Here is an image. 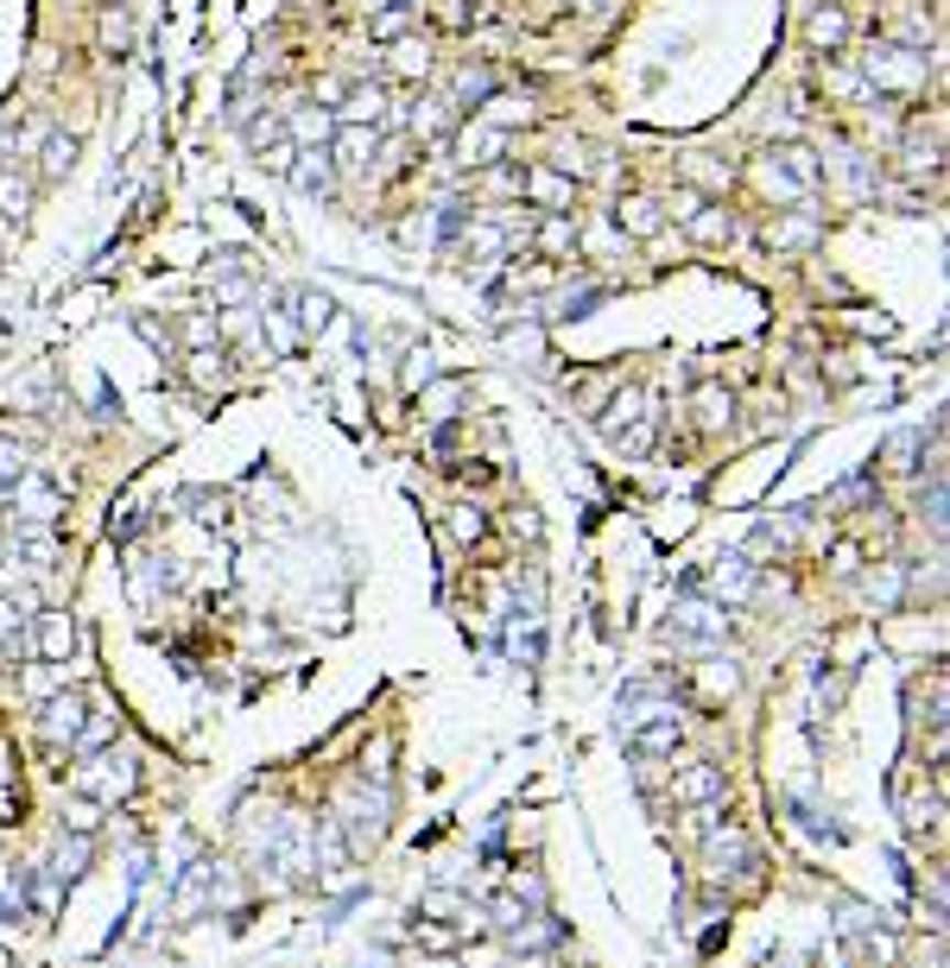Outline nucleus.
Here are the masks:
<instances>
[{"mask_svg":"<svg viewBox=\"0 0 950 968\" xmlns=\"http://www.w3.org/2000/svg\"><path fill=\"white\" fill-rule=\"evenodd\" d=\"M754 178H761V190H767L773 204H805V197L823 184V165H818L811 146H779V153L761 158Z\"/></svg>","mask_w":950,"mask_h":968,"instance_id":"obj_1","label":"nucleus"},{"mask_svg":"<svg viewBox=\"0 0 950 968\" xmlns=\"http://www.w3.org/2000/svg\"><path fill=\"white\" fill-rule=\"evenodd\" d=\"M862 82H869V96H913V89H925V52L874 45L862 57Z\"/></svg>","mask_w":950,"mask_h":968,"instance_id":"obj_2","label":"nucleus"},{"mask_svg":"<svg viewBox=\"0 0 950 968\" xmlns=\"http://www.w3.org/2000/svg\"><path fill=\"white\" fill-rule=\"evenodd\" d=\"M374 158H381V133L374 128H336L330 133V165H342V172H374Z\"/></svg>","mask_w":950,"mask_h":968,"instance_id":"obj_3","label":"nucleus"},{"mask_svg":"<svg viewBox=\"0 0 950 968\" xmlns=\"http://www.w3.org/2000/svg\"><path fill=\"white\" fill-rule=\"evenodd\" d=\"M292 184H298L305 197H330V184H336L330 146H298V153H292Z\"/></svg>","mask_w":950,"mask_h":968,"instance_id":"obj_4","label":"nucleus"},{"mask_svg":"<svg viewBox=\"0 0 950 968\" xmlns=\"http://www.w3.org/2000/svg\"><path fill=\"white\" fill-rule=\"evenodd\" d=\"M386 114V89H342V108H336V128H374Z\"/></svg>","mask_w":950,"mask_h":968,"instance_id":"obj_5","label":"nucleus"},{"mask_svg":"<svg viewBox=\"0 0 950 968\" xmlns=\"http://www.w3.org/2000/svg\"><path fill=\"white\" fill-rule=\"evenodd\" d=\"M805 38H811L823 57L843 52V45H849V13H843V7H818V13L805 20Z\"/></svg>","mask_w":950,"mask_h":968,"instance_id":"obj_6","label":"nucleus"},{"mask_svg":"<svg viewBox=\"0 0 950 968\" xmlns=\"http://www.w3.org/2000/svg\"><path fill=\"white\" fill-rule=\"evenodd\" d=\"M520 190H526L539 209H552V216H565V209H570V178H565V172H526V184H520Z\"/></svg>","mask_w":950,"mask_h":968,"instance_id":"obj_7","label":"nucleus"},{"mask_svg":"<svg viewBox=\"0 0 950 968\" xmlns=\"http://www.w3.org/2000/svg\"><path fill=\"white\" fill-rule=\"evenodd\" d=\"M412 26H418V7H406V0H386L381 13L368 20V38H374V45H393V38H406Z\"/></svg>","mask_w":950,"mask_h":968,"instance_id":"obj_8","label":"nucleus"},{"mask_svg":"<svg viewBox=\"0 0 950 968\" xmlns=\"http://www.w3.org/2000/svg\"><path fill=\"white\" fill-rule=\"evenodd\" d=\"M13 513H26V519H52L57 513V487L52 482H13Z\"/></svg>","mask_w":950,"mask_h":968,"instance_id":"obj_9","label":"nucleus"},{"mask_svg":"<svg viewBox=\"0 0 950 968\" xmlns=\"http://www.w3.org/2000/svg\"><path fill=\"white\" fill-rule=\"evenodd\" d=\"M462 153H469V165H494V158L507 153V133L501 128H469L462 133Z\"/></svg>","mask_w":950,"mask_h":968,"instance_id":"obj_10","label":"nucleus"},{"mask_svg":"<svg viewBox=\"0 0 950 968\" xmlns=\"http://www.w3.org/2000/svg\"><path fill=\"white\" fill-rule=\"evenodd\" d=\"M887 45H899V52H925V45H931V20L913 13V7L894 13V38H887Z\"/></svg>","mask_w":950,"mask_h":968,"instance_id":"obj_11","label":"nucleus"},{"mask_svg":"<svg viewBox=\"0 0 950 968\" xmlns=\"http://www.w3.org/2000/svg\"><path fill=\"white\" fill-rule=\"evenodd\" d=\"M514 121L526 128V121H533V108L514 102V96H489V108H482V128H501V133H507Z\"/></svg>","mask_w":950,"mask_h":968,"instance_id":"obj_12","label":"nucleus"},{"mask_svg":"<svg viewBox=\"0 0 950 968\" xmlns=\"http://www.w3.org/2000/svg\"><path fill=\"white\" fill-rule=\"evenodd\" d=\"M70 158H77V140H70V133H52V140H45V153H39V172H45V178H64V172H70Z\"/></svg>","mask_w":950,"mask_h":968,"instance_id":"obj_13","label":"nucleus"},{"mask_svg":"<svg viewBox=\"0 0 950 968\" xmlns=\"http://www.w3.org/2000/svg\"><path fill=\"white\" fill-rule=\"evenodd\" d=\"M444 128H450V102H418L412 133H418V140H444Z\"/></svg>","mask_w":950,"mask_h":968,"instance_id":"obj_14","label":"nucleus"},{"mask_svg":"<svg viewBox=\"0 0 950 968\" xmlns=\"http://www.w3.org/2000/svg\"><path fill=\"white\" fill-rule=\"evenodd\" d=\"M615 216H621V222H627L634 234H659V204H646V197H634V204H621Z\"/></svg>","mask_w":950,"mask_h":968,"instance_id":"obj_15","label":"nucleus"},{"mask_svg":"<svg viewBox=\"0 0 950 968\" xmlns=\"http://www.w3.org/2000/svg\"><path fill=\"white\" fill-rule=\"evenodd\" d=\"M489 96H494V77H489V70H462V77H457V102H462V108L489 102Z\"/></svg>","mask_w":950,"mask_h":968,"instance_id":"obj_16","label":"nucleus"},{"mask_svg":"<svg viewBox=\"0 0 950 968\" xmlns=\"http://www.w3.org/2000/svg\"><path fill=\"white\" fill-rule=\"evenodd\" d=\"M691 234H697V241H729V234H735V222H729L722 209H697V216H691Z\"/></svg>","mask_w":950,"mask_h":968,"instance_id":"obj_17","label":"nucleus"},{"mask_svg":"<svg viewBox=\"0 0 950 968\" xmlns=\"http://www.w3.org/2000/svg\"><path fill=\"white\" fill-rule=\"evenodd\" d=\"M570 241H577V222H570V216H552V222L539 229V248H545V254H565Z\"/></svg>","mask_w":950,"mask_h":968,"instance_id":"obj_18","label":"nucleus"},{"mask_svg":"<svg viewBox=\"0 0 950 968\" xmlns=\"http://www.w3.org/2000/svg\"><path fill=\"white\" fill-rule=\"evenodd\" d=\"M685 172H691V178L703 184V190H722V184H729V165H717V158H703V153L685 158Z\"/></svg>","mask_w":950,"mask_h":968,"instance_id":"obj_19","label":"nucleus"},{"mask_svg":"<svg viewBox=\"0 0 950 968\" xmlns=\"http://www.w3.org/2000/svg\"><path fill=\"white\" fill-rule=\"evenodd\" d=\"M773 241H779V248H805V241H818V222H811V216H793V222L773 229Z\"/></svg>","mask_w":950,"mask_h":968,"instance_id":"obj_20","label":"nucleus"},{"mask_svg":"<svg viewBox=\"0 0 950 968\" xmlns=\"http://www.w3.org/2000/svg\"><path fill=\"white\" fill-rule=\"evenodd\" d=\"M697 418H703V425H729V393L703 386V393H697Z\"/></svg>","mask_w":950,"mask_h":968,"instance_id":"obj_21","label":"nucleus"},{"mask_svg":"<svg viewBox=\"0 0 950 968\" xmlns=\"http://www.w3.org/2000/svg\"><path fill=\"white\" fill-rule=\"evenodd\" d=\"M641 418H646V411H641V393H621L602 425H609V431H621V425H641Z\"/></svg>","mask_w":950,"mask_h":968,"instance_id":"obj_22","label":"nucleus"},{"mask_svg":"<svg viewBox=\"0 0 950 968\" xmlns=\"http://www.w3.org/2000/svg\"><path fill=\"white\" fill-rule=\"evenodd\" d=\"M26 204H32L26 178H0V209H7V216H26Z\"/></svg>","mask_w":950,"mask_h":968,"instance_id":"obj_23","label":"nucleus"},{"mask_svg":"<svg viewBox=\"0 0 950 968\" xmlns=\"http://www.w3.org/2000/svg\"><path fill=\"white\" fill-rule=\"evenodd\" d=\"M77 715H83V710H77V696H64V703H52V715H45V728L70 740V735H77Z\"/></svg>","mask_w":950,"mask_h":968,"instance_id":"obj_24","label":"nucleus"},{"mask_svg":"<svg viewBox=\"0 0 950 968\" xmlns=\"http://www.w3.org/2000/svg\"><path fill=\"white\" fill-rule=\"evenodd\" d=\"M710 791H722V772H717V766H697L691 779L678 785V798H710Z\"/></svg>","mask_w":950,"mask_h":968,"instance_id":"obj_25","label":"nucleus"},{"mask_svg":"<svg viewBox=\"0 0 950 968\" xmlns=\"http://www.w3.org/2000/svg\"><path fill=\"white\" fill-rule=\"evenodd\" d=\"M906 172H938V140H913L906 146Z\"/></svg>","mask_w":950,"mask_h":968,"instance_id":"obj_26","label":"nucleus"},{"mask_svg":"<svg viewBox=\"0 0 950 968\" xmlns=\"http://www.w3.org/2000/svg\"><path fill=\"white\" fill-rule=\"evenodd\" d=\"M298 317H305V330H324V323H330V298L305 292V298H298Z\"/></svg>","mask_w":950,"mask_h":968,"instance_id":"obj_27","label":"nucleus"},{"mask_svg":"<svg viewBox=\"0 0 950 968\" xmlns=\"http://www.w3.org/2000/svg\"><path fill=\"white\" fill-rule=\"evenodd\" d=\"M292 153H298V146H292V140H273V146H266V153H260V165H273V172H292Z\"/></svg>","mask_w":950,"mask_h":968,"instance_id":"obj_28","label":"nucleus"},{"mask_svg":"<svg viewBox=\"0 0 950 968\" xmlns=\"http://www.w3.org/2000/svg\"><path fill=\"white\" fill-rule=\"evenodd\" d=\"M266 330H273V342H280V349H298V330L285 323L280 310H266Z\"/></svg>","mask_w":950,"mask_h":968,"instance_id":"obj_29","label":"nucleus"},{"mask_svg":"<svg viewBox=\"0 0 950 968\" xmlns=\"http://www.w3.org/2000/svg\"><path fill=\"white\" fill-rule=\"evenodd\" d=\"M697 209H703V197H697V190H678V197H671V216H685V222H691Z\"/></svg>","mask_w":950,"mask_h":968,"instance_id":"obj_30","label":"nucleus"},{"mask_svg":"<svg viewBox=\"0 0 950 968\" xmlns=\"http://www.w3.org/2000/svg\"><path fill=\"white\" fill-rule=\"evenodd\" d=\"M520 184H526V172H494V178H489V190H501V197H514Z\"/></svg>","mask_w":950,"mask_h":968,"instance_id":"obj_31","label":"nucleus"},{"mask_svg":"<svg viewBox=\"0 0 950 968\" xmlns=\"http://www.w3.org/2000/svg\"><path fill=\"white\" fill-rule=\"evenodd\" d=\"M583 248H596V254H609V248H615V229H590V234H583Z\"/></svg>","mask_w":950,"mask_h":968,"instance_id":"obj_32","label":"nucleus"},{"mask_svg":"<svg viewBox=\"0 0 950 968\" xmlns=\"http://www.w3.org/2000/svg\"><path fill=\"white\" fill-rule=\"evenodd\" d=\"M437 13H444V26H462V0H437Z\"/></svg>","mask_w":950,"mask_h":968,"instance_id":"obj_33","label":"nucleus"}]
</instances>
